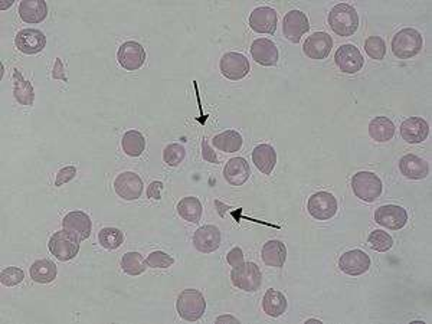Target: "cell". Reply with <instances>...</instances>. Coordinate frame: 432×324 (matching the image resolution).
<instances>
[{
  "label": "cell",
  "instance_id": "6da1fadb",
  "mask_svg": "<svg viewBox=\"0 0 432 324\" xmlns=\"http://www.w3.org/2000/svg\"><path fill=\"white\" fill-rule=\"evenodd\" d=\"M329 26L339 36H352L359 29V15L349 3H339L329 13Z\"/></svg>",
  "mask_w": 432,
  "mask_h": 324
},
{
  "label": "cell",
  "instance_id": "7a4b0ae2",
  "mask_svg": "<svg viewBox=\"0 0 432 324\" xmlns=\"http://www.w3.org/2000/svg\"><path fill=\"white\" fill-rule=\"evenodd\" d=\"M392 52L399 59L417 56L424 48V38L414 28H403L395 33L391 43Z\"/></svg>",
  "mask_w": 432,
  "mask_h": 324
},
{
  "label": "cell",
  "instance_id": "3957f363",
  "mask_svg": "<svg viewBox=\"0 0 432 324\" xmlns=\"http://www.w3.org/2000/svg\"><path fill=\"white\" fill-rule=\"evenodd\" d=\"M352 190L355 196L363 202L372 203L379 199L383 190L380 178L373 171H357L352 178Z\"/></svg>",
  "mask_w": 432,
  "mask_h": 324
},
{
  "label": "cell",
  "instance_id": "277c9868",
  "mask_svg": "<svg viewBox=\"0 0 432 324\" xmlns=\"http://www.w3.org/2000/svg\"><path fill=\"white\" fill-rule=\"evenodd\" d=\"M178 314L186 321H198L206 310V301L201 291L187 288L183 290L176 300Z\"/></svg>",
  "mask_w": 432,
  "mask_h": 324
},
{
  "label": "cell",
  "instance_id": "5b68a950",
  "mask_svg": "<svg viewBox=\"0 0 432 324\" xmlns=\"http://www.w3.org/2000/svg\"><path fill=\"white\" fill-rule=\"evenodd\" d=\"M231 283L242 291L255 293L263 284V274L255 263H244L231 271Z\"/></svg>",
  "mask_w": 432,
  "mask_h": 324
},
{
  "label": "cell",
  "instance_id": "8992f818",
  "mask_svg": "<svg viewBox=\"0 0 432 324\" xmlns=\"http://www.w3.org/2000/svg\"><path fill=\"white\" fill-rule=\"evenodd\" d=\"M79 240L68 231H58L55 232L48 242V248L51 254L61 263H67L74 259L79 251Z\"/></svg>",
  "mask_w": 432,
  "mask_h": 324
},
{
  "label": "cell",
  "instance_id": "52a82bcc",
  "mask_svg": "<svg viewBox=\"0 0 432 324\" xmlns=\"http://www.w3.org/2000/svg\"><path fill=\"white\" fill-rule=\"evenodd\" d=\"M337 199L330 192H316L307 201V210L316 221H329L337 213Z\"/></svg>",
  "mask_w": 432,
  "mask_h": 324
},
{
  "label": "cell",
  "instance_id": "ba28073f",
  "mask_svg": "<svg viewBox=\"0 0 432 324\" xmlns=\"http://www.w3.org/2000/svg\"><path fill=\"white\" fill-rule=\"evenodd\" d=\"M219 70L225 78L231 81H240L249 74L251 65L245 55L240 52H226L221 58Z\"/></svg>",
  "mask_w": 432,
  "mask_h": 324
},
{
  "label": "cell",
  "instance_id": "9c48e42d",
  "mask_svg": "<svg viewBox=\"0 0 432 324\" xmlns=\"http://www.w3.org/2000/svg\"><path fill=\"white\" fill-rule=\"evenodd\" d=\"M114 190L124 201H137L144 189L141 178L134 171H123L114 180Z\"/></svg>",
  "mask_w": 432,
  "mask_h": 324
},
{
  "label": "cell",
  "instance_id": "30bf717a",
  "mask_svg": "<svg viewBox=\"0 0 432 324\" xmlns=\"http://www.w3.org/2000/svg\"><path fill=\"white\" fill-rule=\"evenodd\" d=\"M15 47L25 55H36L47 47V36L39 29H22L15 36Z\"/></svg>",
  "mask_w": 432,
  "mask_h": 324
},
{
  "label": "cell",
  "instance_id": "8fae6325",
  "mask_svg": "<svg viewBox=\"0 0 432 324\" xmlns=\"http://www.w3.org/2000/svg\"><path fill=\"white\" fill-rule=\"evenodd\" d=\"M118 63L125 71H137L146 62V51L136 40H127L118 48Z\"/></svg>",
  "mask_w": 432,
  "mask_h": 324
},
{
  "label": "cell",
  "instance_id": "7c38bea8",
  "mask_svg": "<svg viewBox=\"0 0 432 324\" xmlns=\"http://www.w3.org/2000/svg\"><path fill=\"white\" fill-rule=\"evenodd\" d=\"M334 62L339 70L344 74H356L364 65V59L359 48L352 45V43H344V45L337 48L334 54Z\"/></svg>",
  "mask_w": 432,
  "mask_h": 324
},
{
  "label": "cell",
  "instance_id": "4fadbf2b",
  "mask_svg": "<svg viewBox=\"0 0 432 324\" xmlns=\"http://www.w3.org/2000/svg\"><path fill=\"white\" fill-rule=\"evenodd\" d=\"M339 268L348 275L359 277L371 268V258L362 249H350L339 258Z\"/></svg>",
  "mask_w": 432,
  "mask_h": 324
},
{
  "label": "cell",
  "instance_id": "5bb4252c",
  "mask_svg": "<svg viewBox=\"0 0 432 324\" xmlns=\"http://www.w3.org/2000/svg\"><path fill=\"white\" fill-rule=\"evenodd\" d=\"M62 229L68 231L71 235H74L77 240L85 241L88 240L91 231H93V222L88 215L82 210H72L65 215L62 219Z\"/></svg>",
  "mask_w": 432,
  "mask_h": 324
},
{
  "label": "cell",
  "instance_id": "9a60e30c",
  "mask_svg": "<svg viewBox=\"0 0 432 324\" xmlns=\"http://www.w3.org/2000/svg\"><path fill=\"white\" fill-rule=\"evenodd\" d=\"M375 222L383 228L398 231L408 222V212L399 205H383L375 210Z\"/></svg>",
  "mask_w": 432,
  "mask_h": 324
},
{
  "label": "cell",
  "instance_id": "2e32d148",
  "mask_svg": "<svg viewBox=\"0 0 432 324\" xmlns=\"http://www.w3.org/2000/svg\"><path fill=\"white\" fill-rule=\"evenodd\" d=\"M310 29V22L304 12L290 10L284 16L283 22V33L291 43H298L300 39L304 36Z\"/></svg>",
  "mask_w": 432,
  "mask_h": 324
},
{
  "label": "cell",
  "instance_id": "e0dca14e",
  "mask_svg": "<svg viewBox=\"0 0 432 324\" xmlns=\"http://www.w3.org/2000/svg\"><path fill=\"white\" fill-rule=\"evenodd\" d=\"M333 48V39L327 32H314L304 43H302V52L310 59H326Z\"/></svg>",
  "mask_w": 432,
  "mask_h": 324
},
{
  "label": "cell",
  "instance_id": "ac0fdd59",
  "mask_svg": "<svg viewBox=\"0 0 432 324\" xmlns=\"http://www.w3.org/2000/svg\"><path fill=\"white\" fill-rule=\"evenodd\" d=\"M277 24H278V13L272 8L268 6L256 8L249 15V26L256 33L271 35L277 31Z\"/></svg>",
  "mask_w": 432,
  "mask_h": 324
},
{
  "label": "cell",
  "instance_id": "d6986e66",
  "mask_svg": "<svg viewBox=\"0 0 432 324\" xmlns=\"http://www.w3.org/2000/svg\"><path fill=\"white\" fill-rule=\"evenodd\" d=\"M221 231L215 225H205L193 233V245L202 254L215 252L221 245Z\"/></svg>",
  "mask_w": 432,
  "mask_h": 324
},
{
  "label": "cell",
  "instance_id": "ffe728a7",
  "mask_svg": "<svg viewBox=\"0 0 432 324\" xmlns=\"http://www.w3.org/2000/svg\"><path fill=\"white\" fill-rule=\"evenodd\" d=\"M251 56L256 63L263 65V67H275L278 63L279 54L278 48L271 39L258 38L251 45Z\"/></svg>",
  "mask_w": 432,
  "mask_h": 324
},
{
  "label": "cell",
  "instance_id": "44dd1931",
  "mask_svg": "<svg viewBox=\"0 0 432 324\" xmlns=\"http://www.w3.org/2000/svg\"><path fill=\"white\" fill-rule=\"evenodd\" d=\"M429 134V124L422 117H409L401 124V137L409 144H419Z\"/></svg>",
  "mask_w": 432,
  "mask_h": 324
},
{
  "label": "cell",
  "instance_id": "7402d4cb",
  "mask_svg": "<svg viewBox=\"0 0 432 324\" xmlns=\"http://www.w3.org/2000/svg\"><path fill=\"white\" fill-rule=\"evenodd\" d=\"M251 176L249 163L244 157H233L224 167V179L231 186H242Z\"/></svg>",
  "mask_w": 432,
  "mask_h": 324
},
{
  "label": "cell",
  "instance_id": "603a6c76",
  "mask_svg": "<svg viewBox=\"0 0 432 324\" xmlns=\"http://www.w3.org/2000/svg\"><path fill=\"white\" fill-rule=\"evenodd\" d=\"M399 170L409 180H422L429 175V164L415 155H405L399 160Z\"/></svg>",
  "mask_w": 432,
  "mask_h": 324
},
{
  "label": "cell",
  "instance_id": "cb8c5ba5",
  "mask_svg": "<svg viewBox=\"0 0 432 324\" xmlns=\"http://www.w3.org/2000/svg\"><path fill=\"white\" fill-rule=\"evenodd\" d=\"M20 19L29 25L40 24L48 16V5L43 0H24L19 5Z\"/></svg>",
  "mask_w": 432,
  "mask_h": 324
},
{
  "label": "cell",
  "instance_id": "d4e9b609",
  "mask_svg": "<svg viewBox=\"0 0 432 324\" xmlns=\"http://www.w3.org/2000/svg\"><path fill=\"white\" fill-rule=\"evenodd\" d=\"M252 162L263 175H271L277 164V153L272 146L259 144L252 150Z\"/></svg>",
  "mask_w": 432,
  "mask_h": 324
},
{
  "label": "cell",
  "instance_id": "484cf974",
  "mask_svg": "<svg viewBox=\"0 0 432 324\" xmlns=\"http://www.w3.org/2000/svg\"><path fill=\"white\" fill-rule=\"evenodd\" d=\"M261 258L265 265L281 268L286 264V259H287L286 244H283L278 240H271L265 242L261 249Z\"/></svg>",
  "mask_w": 432,
  "mask_h": 324
},
{
  "label": "cell",
  "instance_id": "4316f807",
  "mask_svg": "<svg viewBox=\"0 0 432 324\" xmlns=\"http://www.w3.org/2000/svg\"><path fill=\"white\" fill-rule=\"evenodd\" d=\"M13 97L20 104L29 107L35 102V90L32 82L24 78L19 70L13 71Z\"/></svg>",
  "mask_w": 432,
  "mask_h": 324
},
{
  "label": "cell",
  "instance_id": "83f0119b",
  "mask_svg": "<svg viewBox=\"0 0 432 324\" xmlns=\"http://www.w3.org/2000/svg\"><path fill=\"white\" fill-rule=\"evenodd\" d=\"M287 310V298L283 293L274 288L267 290L263 298V311L272 318L281 317Z\"/></svg>",
  "mask_w": 432,
  "mask_h": 324
},
{
  "label": "cell",
  "instance_id": "f1b7e54d",
  "mask_svg": "<svg viewBox=\"0 0 432 324\" xmlns=\"http://www.w3.org/2000/svg\"><path fill=\"white\" fill-rule=\"evenodd\" d=\"M212 144L215 148L224 151V153H235V151L241 150L244 139L240 133L235 132V130H226V132L216 134L212 139Z\"/></svg>",
  "mask_w": 432,
  "mask_h": 324
},
{
  "label": "cell",
  "instance_id": "f546056e",
  "mask_svg": "<svg viewBox=\"0 0 432 324\" xmlns=\"http://www.w3.org/2000/svg\"><path fill=\"white\" fill-rule=\"evenodd\" d=\"M369 136L378 143H386L395 136V124L387 117H375L369 123Z\"/></svg>",
  "mask_w": 432,
  "mask_h": 324
},
{
  "label": "cell",
  "instance_id": "4dcf8cb0",
  "mask_svg": "<svg viewBox=\"0 0 432 324\" xmlns=\"http://www.w3.org/2000/svg\"><path fill=\"white\" fill-rule=\"evenodd\" d=\"M29 274L32 281L38 284H49L52 281H55L58 275V270L54 263H51L49 259H38L35 261L31 268Z\"/></svg>",
  "mask_w": 432,
  "mask_h": 324
},
{
  "label": "cell",
  "instance_id": "1f68e13d",
  "mask_svg": "<svg viewBox=\"0 0 432 324\" xmlns=\"http://www.w3.org/2000/svg\"><path fill=\"white\" fill-rule=\"evenodd\" d=\"M176 210L183 221L190 222V224H198L201 221L203 208L198 198L186 196L178 202Z\"/></svg>",
  "mask_w": 432,
  "mask_h": 324
},
{
  "label": "cell",
  "instance_id": "d6a6232c",
  "mask_svg": "<svg viewBox=\"0 0 432 324\" xmlns=\"http://www.w3.org/2000/svg\"><path fill=\"white\" fill-rule=\"evenodd\" d=\"M121 147L127 156L139 157L146 150V139L137 130H130L121 139Z\"/></svg>",
  "mask_w": 432,
  "mask_h": 324
},
{
  "label": "cell",
  "instance_id": "836d02e7",
  "mask_svg": "<svg viewBox=\"0 0 432 324\" xmlns=\"http://www.w3.org/2000/svg\"><path fill=\"white\" fill-rule=\"evenodd\" d=\"M98 242L107 251H116L124 242V233L118 228L107 226L98 232Z\"/></svg>",
  "mask_w": 432,
  "mask_h": 324
},
{
  "label": "cell",
  "instance_id": "e575fe53",
  "mask_svg": "<svg viewBox=\"0 0 432 324\" xmlns=\"http://www.w3.org/2000/svg\"><path fill=\"white\" fill-rule=\"evenodd\" d=\"M121 268L125 274L137 277L141 275L147 268V261L139 252H127L121 258Z\"/></svg>",
  "mask_w": 432,
  "mask_h": 324
},
{
  "label": "cell",
  "instance_id": "d590c367",
  "mask_svg": "<svg viewBox=\"0 0 432 324\" xmlns=\"http://www.w3.org/2000/svg\"><path fill=\"white\" fill-rule=\"evenodd\" d=\"M367 244H369V247L373 251L386 252L394 247V238L382 229H376L372 231L369 236H367Z\"/></svg>",
  "mask_w": 432,
  "mask_h": 324
},
{
  "label": "cell",
  "instance_id": "8d00e7d4",
  "mask_svg": "<svg viewBox=\"0 0 432 324\" xmlns=\"http://www.w3.org/2000/svg\"><path fill=\"white\" fill-rule=\"evenodd\" d=\"M186 157V148L179 143H170L163 150V162L170 167H178Z\"/></svg>",
  "mask_w": 432,
  "mask_h": 324
},
{
  "label": "cell",
  "instance_id": "74e56055",
  "mask_svg": "<svg viewBox=\"0 0 432 324\" xmlns=\"http://www.w3.org/2000/svg\"><path fill=\"white\" fill-rule=\"evenodd\" d=\"M364 51L372 59L382 61L386 55V43L380 36H369L364 40Z\"/></svg>",
  "mask_w": 432,
  "mask_h": 324
},
{
  "label": "cell",
  "instance_id": "f35d334b",
  "mask_svg": "<svg viewBox=\"0 0 432 324\" xmlns=\"http://www.w3.org/2000/svg\"><path fill=\"white\" fill-rule=\"evenodd\" d=\"M25 279V272L19 267H8L5 270H2V274H0V281L5 287H16L20 283H24Z\"/></svg>",
  "mask_w": 432,
  "mask_h": 324
},
{
  "label": "cell",
  "instance_id": "ab89813d",
  "mask_svg": "<svg viewBox=\"0 0 432 324\" xmlns=\"http://www.w3.org/2000/svg\"><path fill=\"white\" fill-rule=\"evenodd\" d=\"M146 261L150 268H170L175 264V258L163 251H153L147 256Z\"/></svg>",
  "mask_w": 432,
  "mask_h": 324
},
{
  "label": "cell",
  "instance_id": "60d3db41",
  "mask_svg": "<svg viewBox=\"0 0 432 324\" xmlns=\"http://www.w3.org/2000/svg\"><path fill=\"white\" fill-rule=\"evenodd\" d=\"M77 176V167L75 166H67L61 169L56 173V179H55V186L61 187L62 185H67L68 182H71L74 178Z\"/></svg>",
  "mask_w": 432,
  "mask_h": 324
},
{
  "label": "cell",
  "instance_id": "b9f144b4",
  "mask_svg": "<svg viewBox=\"0 0 432 324\" xmlns=\"http://www.w3.org/2000/svg\"><path fill=\"white\" fill-rule=\"evenodd\" d=\"M226 261H228V264H229L232 268L242 265V264L245 263V261H244V252H242V249H241V248H238V247L232 248V249L228 252V255H226Z\"/></svg>",
  "mask_w": 432,
  "mask_h": 324
},
{
  "label": "cell",
  "instance_id": "7bdbcfd3",
  "mask_svg": "<svg viewBox=\"0 0 432 324\" xmlns=\"http://www.w3.org/2000/svg\"><path fill=\"white\" fill-rule=\"evenodd\" d=\"M162 190H163V183L162 182H151L147 187V196L150 199H155V201H160L162 199Z\"/></svg>",
  "mask_w": 432,
  "mask_h": 324
},
{
  "label": "cell",
  "instance_id": "ee69618b",
  "mask_svg": "<svg viewBox=\"0 0 432 324\" xmlns=\"http://www.w3.org/2000/svg\"><path fill=\"white\" fill-rule=\"evenodd\" d=\"M52 78L54 79H61L63 82H68V77H67V72H65V67H63V62L61 58H56L55 59V63H54V71H52Z\"/></svg>",
  "mask_w": 432,
  "mask_h": 324
},
{
  "label": "cell",
  "instance_id": "f6af8a7d",
  "mask_svg": "<svg viewBox=\"0 0 432 324\" xmlns=\"http://www.w3.org/2000/svg\"><path fill=\"white\" fill-rule=\"evenodd\" d=\"M202 157H203L206 162H209V163H218V162H219L218 156H216V155L213 153L212 148L209 147V144H208L206 140L202 141Z\"/></svg>",
  "mask_w": 432,
  "mask_h": 324
},
{
  "label": "cell",
  "instance_id": "bcb514c9",
  "mask_svg": "<svg viewBox=\"0 0 432 324\" xmlns=\"http://www.w3.org/2000/svg\"><path fill=\"white\" fill-rule=\"evenodd\" d=\"M216 321L221 323V321H233V323H238V320L232 316H221L219 318H216Z\"/></svg>",
  "mask_w": 432,
  "mask_h": 324
},
{
  "label": "cell",
  "instance_id": "7dc6e473",
  "mask_svg": "<svg viewBox=\"0 0 432 324\" xmlns=\"http://www.w3.org/2000/svg\"><path fill=\"white\" fill-rule=\"evenodd\" d=\"M12 5H13V2H12V0H10V2H9V3H2V5H0V9H2V10H5V9L8 8V6L10 8Z\"/></svg>",
  "mask_w": 432,
  "mask_h": 324
}]
</instances>
